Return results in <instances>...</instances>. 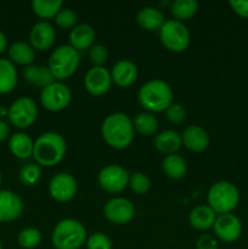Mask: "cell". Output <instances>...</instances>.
<instances>
[{
  "instance_id": "cell-1",
  "label": "cell",
  "mask_w": 248,
  "mask_h": 249,
  "mask_svg": "<svg viewBox=\"0 0 248 249\" xmlns=\"http://www.w3.org/2000/svg\"><path fill=\"white\" fill-rule=\"evenodd\" d=\"M101 134L104 140L111 147L124 150L134 139V125L131 119L126 114L117 112L105 118L101 125Z\"/></svg>"
},
{
  "instance_id": "cell-2",
  "label": "cell",
  "mask_w": 248,
  "mask_h": 249,
  "mask_svg": "<svg viewBox=\"0 0 248 249\" xmlns=\"http://www.w3.org/2000/svg\"><path fill=\"white\" fill-rule=\"evenodd\" d=\"M67 152L66 140L57 133L48 131L39 136L34 142L33 158L39 165L53 167L63 160Z\"/></svg>"
},
{
  "instance_id": "cell-3",
  "label": "cell",
  "mask_w": 248,
  "mask_h": 249,
  "mask_svg": "<svg viewBox=\"0 0 248 249\" xmlns=\"http://www.w3.org/2000/svg\"><path fill=\"white\" fill-rule=\"evenodd\" d=\"M138 99L141 106L147 111L162 112L173 104V90L168 83L153 79L140 88Z\"/></svg>"
},
{
  "instance_id": "cell-4",
  "label": "cell",
  "mask_w": 248,
  "mask_h": 249,
  "mask_svg": "<svg viewBox=\"0 0 248 249\" xmlns=\"http://www.w3.org/2000/svg\"><path fill=\"white\" fill-rule=\"evenodd\" d=\"M51 241L56 249H79L87 241V230L75 219H63L53 229Z\"/></svg>"
},
{
  "instance_id": "cell-5",
  "label": "cell",
  "mask_w": 248,
  "mask_h": 249,
  "mask_svg": "<svg viewBox=\"0 0 248 249\" xmlns=\"http://www.w3.org/2000/svg\"><path fill=\"white\" fill-rule=\"evenodd\" d=\"M240 202L238 189L230 181L221 180L212 185L208 191V206L214 213L228 214L237 207Z\"/></svg>"
},
{
  "instance_id": "cell-6",
  "label": "cell",
  "mask_w": 248,
  "mask_h": 249,
  "mask_svg": "<svg viewBox=\"0 0 248 249\" xmlns=\"http://www.w3.org/2000/svg\"><path fill=\"white\" fill-rule=\"evenodd\" d=\"M80 56L71 45H61L51 53L49 60V70L55 79H66L74 74L79 66Z\"/></svg>"
},
{
  "instance_id": "cell-7",
  "label": "cell",
  "mask_w": 248,
  "mask_h": 249,
  "mask_svg": "<svg viewBox=\"0 0 248 249\" xmlns=\"http://www.w3.org/2000/svg\"><path fill=\"white\" fill-rule=\"evenodd\" d=\"M160 43L173 53L185 51L190 45V32L182 22L169 19L159 29Z\"/></svg>"
},
{
  "instance_id": "cell-8",
  "label": "cell",
  "mask_w": 248,
  "mask_h": 249,
  "mask_svg": "<svg viewBox=\"0 0 248 249\" xmlns=\"http://www.w3.org/2000/svg\"><path fill=\"white\" fill-rule=\"evenodd\" d=\"M38 117V108L31 97L22 96L15 100L9 107V118L10 123L18 129L29 128L35 122Z\"/></svg>"
},
{
  "instance_id": "cell-9",
  "label": "cell",
  "mask_w": 248,
  "mask_h": 249,
  "mask_svg": "<svg viewBox=\"0 0 248 249\" xmlns=\"http://www.w3.org/2000/svg\"><path fill=\"white\" fill-rule=\"evenodd\" d=\"M72 94L71 90L62 83H53L44 88L40 94V102L48 111L58 112L65 109L70 105Z\"/></svg>"
},
{
  "instance_id": "cell-10",
  "label": "cell",
  "mask_w": 248,
  "mask_h": 249,
  "mask_svg": "<svg viewBox=\"0 0 248 249\" xmlns=\"http://www.w3.org/2000/svg\"><path fill=\"white\" fill-rule=\"evenodd\" d=\"M129 177L128 170L117 164H109L102 168L99 174V184L102 190L111 194L121 192L128 186Z\"/></svg>"
},
{
  "instance_id": "cell-11",
  "label": "cell",
  "mask_w": 248,
  "mask_h": 249,
  "mask_svg": "<svg viewBox=\"0 0 248 249\" xmlns=\"http://www.w3.org/2000/svg\"><path fill=\"white\" fill-rule=\"evenodd\" d=\"M214 233L220 241L226 243L235 242L242 233V223L233 214H220L213 225Z\"/></svg>"
},
{
  "instance_id": "cell-12",
  "label": "cell",
  "mask_w": 248,
  "mask_h": 249,
  "mask_svg": "<svg viewBox=\"0 0 248 249\" xmlns=\"http://www.w3.org/2000/svg\"><path fill=\"white\" fill-rule=\"evenodd\" d=\"M104 214L108 221L117 225L126 224L134 218L135 215V208L134 204L129 199L122 198H112L105 204Z\"/></svg>"
},
{
  "instance_id": "cell-13",
  "label": "cell",
  "mask_w": 248,
  "mask_h": 249,
  "mask_svg": "<svg viewBox=\"0 0 248 249\" xmlns=\"http://www.w3.org/2000/svg\"><path fill=\"white\" fill-rule=\"evenodd\" d=\"M77 181L68 173H58L49 182L51 197L58 202H68L77 194Z\"/></svg>"
},
{
  "instance_id": "cell-14",
  "label": "cell",
  "mask_w": 248,
  "mask_h": 249,
  "mask_svg": "<svg viewBox=\"0 0 248 249\" xmlns=\"http://www.w3.org/2000/svg\"><path fill=\"white\" fill-rule=\"evenodd\" d=\"M84 85L87 91L94 96L105 95L112 85L111 73L104 67L90 68L85 74Z\"/></svg>"
},
{
  "instance_id": "cell-15",
  "label": "cell",
  "mask_w": 248,
  "mask_h": 249,
  "mask_svg": "<svg viewBox=\"0 0 248 249\" xmlns=\"http://www.w3.org/2000/svg\"><path fill=\"white\" fill-rule=\"evenodd\" d=\"M23 212L21 197L10 190H0V223H10Z\"/></svg>"
},
{
  "instance_id": "cell-16",
  "label": "cell",
  "mask_w": 248,
  "mask_h": 249,
  "mask_svg": "<svg viewBox=\"0 0 248 249\" xmlns=\"http://www.w3.org/2000/svg\"><path fill=\"white\" fill-rule=\"evenodd\" d=\"M55 29L49 22L41 21L33 26L31 31V44L33 49L39 51H45L53 45L55 41Z\"/></svg>"
},
{
  "instance_id": "cell-17",
  "label": "cell",
  "mask_w": 248,
  "mask_h": 249,
  "mask_svg": "<svg viewBox=\"0 0 248 249\" xmlns=\"http://www.w3.org/2000/svg\"><path fill=\"white\" fill-rule=\"evenodd\" d=\"M182 143L192 152H202L207 150L211 142L208 133L198 125L187 126L182 133Z\"/></svg>"
},
{
  "instance_id": "cell-18",
  "label": "cell",
  "mask_w": 248,
  "mask_h": 249,
  "mask_svg": "<svg viewBox=\"0 0 248 249\" xmlns=\"http://www.w3.org/2000/svg\"><path fill=\"white\" fill-rule=\"evenodd\" d=\"M111 78L118 87H130L138 78V67L131 61L121 60L112 68Z\"/></svg>"
},
{
  "instance_id": "cell-19",
  "label": "cell",
  "mask_w": 248,
  "mask_h": 249,
  "mask_svg": "<svg viewBox=\"0 0 248 249\" xmlns=\"http://www.w3.org/2000/svg\"><path fill=\"white\" fill-rule=\"evenodd\" d=\"M23 77L29 84L41 89L55 83V77L46 66H27L23 70Z\"/></svg>"
},
{
  "instance_id": "cell-20",
  "label": "cell",
  "mask_w": 248,
  "mask_h": 249,
  "mask_svg": "<svg viewBox=\"0 0 248 249\" xmlns=\"http://www.w3.org/2000/svg\"><path fill=\"white\" fill-rule=\"evenodd\" d=\"M95 41V31L89 24H78L71 31L70 43L73 49L79 53L92 46Z\"/></svg>"
},
{
  "instance_id": "cell-21",
  "label": "cell",
  "mask_w": 248,
  "mask_h": 249,
  "mask_svg": "<svg viewBox=\"0 0 248 249\" xmlns=\"http://www.w3.org/2000/svg\"><path fill=\"white\" fill-rule=\"evenodd\" d=\"M136 21L139 26L146 31H159L160 27L165 22L162 11L152 6L142 7L138 12Z\"/></svg>"
},
{
  "instance_id": "cell-22",
  "label": "cell",
  "mask_w": 248,
  "mask_h": 249,
  "mask_svg": "<svg viewBox=\"0 0 248 249\" xmlns=\"http://www.w3.org/2000/svg\"><path fill=\"white\" fill-rule=\"evenodd\" d=\"M215 213H214L213 209L209 206L196 207V208L192 209L189 216V221L192 228L201 231L213 228L214 223H215Z\"/></svg>"
},
{
  "instance_id": "cell-23",
  "label": "cell",
  "mask_w": 248,
  "mask_h": 249,
  "mask_svg": "<svg viewBox=\"0 0 248 249\" xmlns=\"http://www.w3.org/2000/svg\"><path fill=\"white\" fill-rule=\"evenodd\" d=\"M34 142L31 136L24 133H16L10 138L9 148L12 155L19 160H27L33 156Z\"/></svg>"
},
{
  "instance_id": "cell-24",
  "label": "cell",
  "mask_w": 248,
  "mask_h": 249,
  "mask_svg": "<svg viewBox=\"0 0 248 249\" xmlns=\"http://www.w3.org/2000/svg\"><path fill=\"white\" fill-rule=\"evenodd\" d=\"M182 143V139L177 131L164 130L158 134L153 140V145L159 152L167 153V155H174L180 148Z\"/></svg>"
},
{
  "instance_id": "cell-25",
  "label": "cell",
  "mask_w": 248,
  "mask_h": 249,
  "mask_svg": "<svg viewBox=\"0 0 248 249\" xmlns=\"http://www.w3.org/2000/svg\"><path fill=\"white\" fill-rule=\"evenodd\" d=\"M17 84V71L10 60L0 58V94H7Z\"/></svg>"
},
{
  "instance_id": "cell-26",
  "label": "cell",
  "mask_w": 248,
  "mask_h": 249,
  "mask_svg": "<svg viewBox=\"0 0 248 249\" xmlns=\"http://www.w3.org/2000/svg\"><path fill=\"white\" fill-rule=\"evenodd\" d=\"M9 57L12 63L19 66H31L33 63L34 50L31 45L23 41H16L9 49Z\"/></svg>"
},
{
  "instance_id": "cell-27",
  "label": "cell",
  "mask_w": 248,
  "mask_h": 249,
  "mask_svg": "<svg viewBox=\"0 0 248 249\" xmlns=\"http://www.w3.org/2000/svg\"><path fill=\"white\" fill-rule=\"evenodd\" d=\"M163 172L165 173L168 178L170 179H181L185 177L187 170L186 160L179 155H169L164 158L163 160Z\"/></svg>"
},
{
  "instance_id": "cell-28",
  "label": "cell",
  "mask_w": 248,
  "mask_h": 249,
  "mask_svg": "<svg viewBox=\"0 0 248 249\" xmlns=\"http://www.w3.org/2000/svg\"><path fill=\"white\" fill-rule=\"evenodd\" d=\"M198 10V2L196 0H175L170 4V12L180 21H186L194 17Z\"/></svg>"
},
{
  "instance_id": "cell-29",
  "label": "cell",
  "mask_w": 248,
  "mask_h": 249,
  "mask_svg": "<svg viewBox=\"0 0 248 249\" xmlns=\"http://www.w3.org/2000/svg\"><path fill=\"white\" fill-rule=\"evenodd\" d=\"M63 2L61 0H53V1H45V0H33L32 1V9L34 14L43 19L55 18L56 15L61 11Z\"/></svg>"
},
{
  "instance_id": "cell-30",
  "label": "cell",
  "mask_w": 248,
  "mask_h": 249,
  "mask_svg": "<svg viewBox=\"0 0 248 249\" xmlns=\"http://www.w3.org/2000/svg\"><path fill=\"white\" fill-rule=\"evenodd\" d=\"M134 128L136 129L138 133H140L141 135H152L157 131L158 129V121L153 114L151 113H139L138 116L134 118L133 122Z\"/></svg>"
},
{
  "instance_id": "cell-31",
  "label": "cell",
  "mask_w": 248,
  "mask_h": 249,
  "mask_svg": "<svg viewBox=\"0 0 248 249\" xmlns=\"http://www.w3.org/2000/svg\"><path fill=\"white\" fill-rule=\"evenodd\" d=\"M41 241V233L38 229L34 228H27L23 229L21 232L18 233L17 237V242L24 249H33L38 247L39 243Z\"/></svg>"
},
{
  "instance_id": "cell-32",
  "label": "cell",
  "mask_w": 248,
  "mask_h": 249,
  "mask_svg": "<svg viewBox=\"0 0 248 249\" xmlns=\"http://www.w3.org/2000/svg\"><path fill=\"white\" fill-rule=\"evenodd\" d=\"M41 178V169L39 165L33 164H27L19 170V180L22 184L27 185V186H32L35 185L36 182L40 180Z\"/></svg>"
},
{
  "instance_id": "cell-33",
  "label": "cell",
  "mask_w": 248,
  "mask_h": 249,
  "mask_svg": "<svg viewBox=\"0 0 248 249\" xmlns=\"http://www.w3.org/2000/svg\"><path fill=\"white\" fill-rule=\"evenodd\" d=\"M129 186L134 192L139 195H143L150 190L151 181L146 174L141 172H135L129 177Z\"/></svg>"
},
{
  "instance_id": "cell-34",
  "label": "cell",
  "mask_w": 248,
  "mask_h": 249,
  "mask_svg": "<svg viewBox=\"0 0 248 249\" xmlns=\"http://www.w3.org/2000/svg\"><path fill=\"white\" fill-rule=\"evenodd\" d=\"M78 16L73 10L63 9L56 15L55 23L62 29H73L77 26Z\"/></svg>"
},
{
  "instance_id": "cell-35",
  "label": "cell",
  "mask_w": 248,
  "mask_h": 249,
  "mask_svg": "<svg viewBox=\"0 0 248 249\" xmlns=\"http://www.w3.org/2000/svg\"><path fill=\"white\" fill-rule=\"evenodd\" d=\"M108 58V51L101 44H96L90 48L89 60L94 67H102Z\"/></svg>"
},
{
  "instance_id": "cell-36",
  "label": "cell",
  "mask_w": 248,
  "mask_h": 249,
  "mask_svg": "<svg viewBox=\"0 0 248 249\" xmlns=\"http://www.w3.org/2000/svg\"><path fill=\"white\" fill-rule=\"evenodd\" d=\"M88 249H112V241L102 232H96L87 240Z\"/></svg>"
},
{
  "instance_id": "cell-37",
  "label": "cell",
  "mask_w": 248,
  "mask_h": 249,
  "mask_svg": "<svg viewBox=\"0 0 248 249\" xmlns=\"http://www.w3.org/2000/svg\"><path fill=\"white\" fill-rule=\"evenodd\" d=\"M165 116L170 123L179 124L186 118V111L180 104H172L165 109Z\"/></svg>"
},
{
  "instance_id": "cell-38",
  "label": "cell",
  "mask_w": 248,
  "mask_h": 249,
  "mask_svg": "<svg viewBox=\"0 0 248 249\" xmlns=\"http://www.w3.org/2000/svg\"><path fill=\"white\" fill-rule=\"evenodd\" d=\"M196 249H218V242L211 235H202L197 240Z\"/></svg>"
},
{
  "instance_id": "cell-39",
  "label": "cell",
  "mask_w": 248,
  "mask_h": 249,
  "mask_svg": "<svg viewBox=\"0 0 248 249\" xmlns=\"http://www.w3.org/2000/svg\"><path fill=\"white\" fill-rule=\"evenodd\" d=\"M231 9L243 18H248V1H230Z\"/></svg>"
},
{
  "instance_id": "cell-40",
  "label": "cell",
  "mask_w": 248,
  "mask_h": 249,
  "mask_svg": "<svg viewBox=\"0 0 248 249\" xmlns=\"http://www.w3.org/2000/svg\"><path fill=\"white\" fill-rule=\"evenodd\" d=\"M10 134V126L4 119H0V142L1 141H5L7 138H9Z\"/></svg>"
},
{
  "instance_id": "cell-41",
  "label": "cell",
  "mask_w": 248,
  "mask_h": 249,
  "mask_svg": "<svg viewBox=\"0 0 248 249\" xmlns=\"http://www.w3.org/2000/svg\"><path fill=\"white\" fill-rule=\"evenodd\" d=\"M6 48H7L6 36H5V34L0 31V53H4V51L6 50Z\"/></svg>"
},
{
  "instance_id": "cell-42",
  "label": "cell",
  "mask_w": 248,
  "mask_h": 249,
  "mask_svg": "<svg viewBox=\"0 0 248 249\" xmlns=\"http://www.w3.org/2000/svg\"><path fill=\"white\" fill-rule=\"evenodd\" d=\"M7 114H9V108L0 105V119H2L4 117H7Z\"/></svg>"
},
{
  "instance_id": "cell-43",
  "label": "cell",
  "mask_w": 248,
  "mask_h": 249,
  "mask_svg": "<svg viewBox=\"0 0 248 249\" xmlns=\"http://www.w3.org/2000/svg\"><path fill=\"white\" fill-rule=\"evenodd\" d=\"M1 182H2V178H1V174H0V186H1Z\"/></svg>"
},
{
  "instance_id": "cell-44",
  "label": "cell",
  "mask_w": 248,
  "mask_h": 249,
  "mask_svg": "<svg viewBox=\"0 0 248 249\" xmlns=\"http://www.w3.org/2000/svg\"><path fill=\"white\" fill-rule=\"evenodd\" d=\"M0 249H2V243H1V241H0Z\"/></svg>"
}]
</instances>
